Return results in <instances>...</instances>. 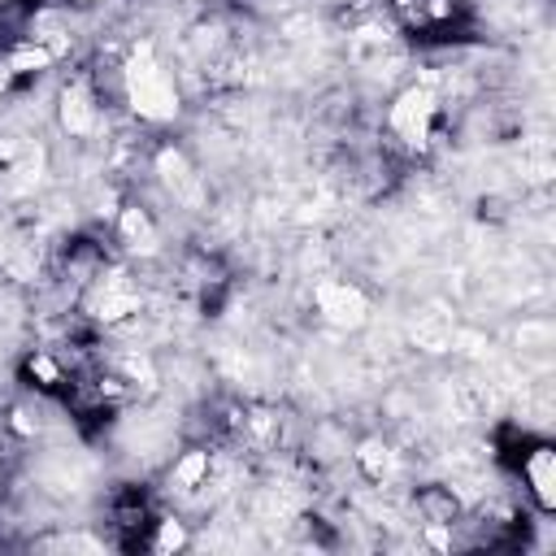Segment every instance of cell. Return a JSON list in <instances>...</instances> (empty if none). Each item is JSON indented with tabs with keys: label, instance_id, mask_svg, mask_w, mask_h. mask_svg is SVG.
Segmentation results:
<instances>
[{
	"label": "cell",
	"instance_id": "cell-1",
	"mask_svg": "<svg viewBox=\"0 0 556 556\" xmlns=\"http://www.w3.org/2000/svg\"><path fill=\"white\" fill-rule=\"evenodd\" d=\"M521 482H526V495L534 500V508L547 517L556 504V452H552V443L539 439L530 452H521Z\"/></svg>",
	"mask_w": 556,
	"mask_h": 556
},
{
	"label": "cell",
	"instance_id": "cell-2",
	"mask_svg": "<svg viewBox=\"0 0 556 556\" xmlns=\"http://www.w3.org/2000/svg\"><path fill=\"white\" fill-rule=\"evenodd\" d=\"M413 513H417V526H456L465 504H460V495L452 486L426 482V486L413 491Z\"/></svg>",
	"mask_w": 556,
	"mask_h": 556
},
{
	"label": "cell",
	"instance_id": "cell-3",
	"mask_svg": "<svg viewBox=\"0 0 556 556\" xmlns=\"http://www.w3.org/2000/svg\"><path fill=\"white\" fill-rule=\"evenodd\" d=\"M143 543L156 547V552H178V547L191 543V534H187V521L182 517H152V534Z\"/></svg>",
	"mask_w": 556,
	"mask_h": 556
},
{
	"label": "cell",
	"instance_id": "cell-4",
	"mask_svg": "<svg viewBox=\"0 0 556 556\" xmlns=\"http://www.w3.org/2000/svg\"><path fill=\"white\" fill-rule=\"evenodd\" d=\"M74 4H96V0H74Z\"/></svg>",
	"mask_w": 556,
	"mask_h": 556
}]
</instances>
